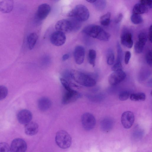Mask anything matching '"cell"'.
Masks as SVG:
<instances>
[{"label": "cell", "instance_id": "6da1fadb", "mask_svg": "<svg viewBox=\"0 0 152 152\" xmlns=\"http://www.w3.org/2000/svg\"><path fill=\"white\" fill-rule=\"evenodd\" d=\"M82 32L90 37L105 41H108L110 36L109 33L101 27L95 25L86 26L83 29Z\"/></svg>", "mask_w": 152, "mask_h": 152}, {"label": "cell", "instance_id": "7a4b0ae2", "mask_svg": "<svg viewBox=\"0 0 152 152\" xmlns=\"http://www.w3.org/2000/svg\"><path fill=\"white\" fill-rule=\"evenodd\" d=\"M70 75L75 82L83 86L91 87L94 86L96 84V81L93 77L78 71L72 70Z\"/></svg>", "mask_w": 152, "mask_h": 152}, {"label": "cell", "instance_id": "3957f363", "mask_svg": "<svg viewBox=\"0 0 152 152\" xmlns=\"http://www.w3.org/2000/svg\"><path fill=\"white\" fill-rule=\"evenodd\" d=\"M68 16L75 18L82 22L87 20L89 16V12L88 8L82 4L76 6L69 12Z\"/></svg>", "mask_w": 152, "mask_h": 152}, {"label": "cell", "instance_id": "277c9868", "mask_svg": "<svg viewBox=\"0 0 152 152\" xmlns=\"http://www.w3.org/2000/svg\"><path fill=\"white\" fill-rule=\"evenodd\" d=\"M55 141L60 148L65 149L70 147L72 143V138L66 131L60 130L58 132L55 137Z\"/></svg>", "mask_w": 152, "mask_h": 152}, {"label": "cell", "instance_id": "5b68a950", "mask_svg": "<svg viewBox=\"0 0 152 152\" xmlns=\"http://www.w3.org/2000/svg\"><path fill=\"white\" fill-rule=\"evenodd\" d=\"M81 121L84 129L87 131L93 129L96 123V119L94 116L89 113H85L82 115Z\"/></svg>", "mask_w": 152, "mask_h": 152}, {"label": "cell", "instance_id": "8992f818", "mask_svg": "<svg viewBox=\"0 0 152 152\" xmlns=\"http://www.w3.org/2000/svg\"><path fill=\"white\" fill-rule=\"evenodd\" d=\"M126 77V74L123 70L113 71L108 77V82L112 86H115L122 81Z\"/></svg>", "mask_w": 152, "mask_h": 152}, {"label": "cell", "instance_id": "52a82bcc", "mask_svg": "<svg viewBox=\"0 0 152 152\" xmlns=\"http://www.w3.org/2000/svg\"><path fill=\"white\" fill-rule=\"evenodd\" d=\"M81 96L80 94L74 90L66 91L63 96L62 103L64 104H68L76 101Z\"/></svg>", "mask_w": 152, "mask_h": 152}, {"label": "cell", "instance_id": "ba28073f", "mask_svg": "<svg viewBox=\"0 0 152 152\" xmlns=\"http://www.w3.org/2000/svg\"><path fill=\"white\" fill-rule=\"evenodd\" d=\"M134 116L133 112L126 111L123 113L121 116V122L123 127L126 129L131 128L134 121Z\"/></svg>", "mask_w": 152, "mask_h": 152}, {"label": "cell", "instance_id": "9c48e42d", "mask_svg": "<svg viewBox=\"0 0 152 152\" xmlns=\"http://www.w3.org/2000/svg\"><path fill=\"white\" fill-rule=\"evenodd\" d=\"M11 151L15 152H24L27 149L26 141L21 138H16L12 140L10 146Z\"/></svg>", "mask_w": 152, "mask_h": 152}, {"label": "cell", "instance_id": "30bf717a", "mask_svg": "<svg viewBox=\"0 0 152 152\" xmlns=\"http://www.w3.org/2000/svg\"><path fill=\"white\" fill-rule=\"evenodd\" d=\"M66 39L65 33L57 31L53 33L50 37L51 43L53 45L57 46L63 45L65 43Z\"/></svg>", "mask_w": 152, "mask_h": 152}, {"label": "cell", "instance_id": "8fae6325", "mask_svg": "<svg viewBox=\"0 0 152 152\" xmlns=\"http://www.w3.org/2000/svg\"><path fill=\"white\" fill-rule=\"evenodd\" d=\"M55 28L56 31L64 33L72 31L71 23L69 19H62L58 21L55 25Z\"/></svg>", "mask_w": 152, "mask_h": 152}, {"label": "cell", "instance_id": "7c38bea8", "mask_svg": "<svg viewBox=\"0 0 152 152\" xmlns=\"http://www.w3.org/2000/svg\"><path fill=\"white\" fill-rule=\"evenodd\" d=\"M32 118L31 113L29 110L23 109L20 111L17 115L19 122L21 124H26L30 122Z\"/></svg>", "mask_w": 152, "mask_h": 152}, {"label": "cell", "instance_id": "4fadbf2b", "mask_svg": "<svg viewBox=\"0 0 152 152\" xmlns=\"http://www.w3.org/2000/svg\"><path fill=\"white\" fill-rule=\"evenodd\" d=\"M74 56L76 63L80 65L84 61L85 56V50L84 48L81 45L76 46L74 51Z\"/></svg>", "mask_w": 152, "mask_h": 152}, {"label": "cell", "instance_id": "5bb4252c", "mask_svg": "<svg viewBox=\"0 0 152 152\" xmlns=\"http://www.w3.org/2000/svg\"><path fill=\"white\" fill-rule=\"evenodd\" d=\"M138 40L135 44L134 50L137 53H140L143 51L144 46L147 41V36L144 32H141L138 36Z\"/></svg>", "mask_w": 152, "mask_h": 152}, {"label": "cell", "instance_id": "9a60e30c", "mask_svg": "<svg viewBox=\"0 0 152 152\" xmlns=\"http://www.w3.org/2000/svg\"><path fill=\"white\" fill-rule=\"evenodd\" d=\"M121 41L124 46L128 48H131L133 43L131 33L127 30H124L121 34Z\"/></svg>", "mask_w": 152, "mask_h": 152}, {"label": "cell", "instance_id": "2e32d148", "mask_svg": "<svg viewBox=\"0 0 152 152\" xmlns=\"http://www.w3.org/2000/svg\"><path fill=\"white\" fill-rule=\"evenodd\" d=\"M51 8L49 4L43 3L40 4L38 7L37 11V16L40 20L45 19L49 14Z\"/></svg>", "mask_w": 152, "mask_h": 152}, {"label": "cell", "instance_id": "e0dca14e", "mask_svg": "<svg viewBox=\"0 0 152 152\" xmlns=\"http://www.w3.org/2000/svg\"><path fill=\"white\" fill-rule=\"evenodd\" d=\"M14 0H0V11L4 13L11 12L14 7Z\"/></svg>", "mask_w": 152, "mask_h": 152}, {"label": "cell", "instance_id": "ac0fdd59", "mask_svg": "<svg viewBox=\"0 0 152 152\" xmlns=\"http://www.w3.org/2000/svg\"><path fill=\"white\" fill-rule=\"evenodd\" d=\"M39 126L36 122L30 121L25 124V132L29 136H33L36 134L38 131Z\"/></svg>", "mask_w": 152, "mask_h": 152}, {"label": "cell", "instance_id": "d6986e66", "mask_svg": "<svg viewBox=\"0 0 152 152\" xmlns=\"http://www.w3.org/2000/svg\"><path fill=\"white\" fill-rule=\"evenodd\" d=\"M51 102L48 98L43 97L40 98L38 100V105L39 108L42 111H45L50 107Z\"/></svg>", "mask_w": 152, "mask_h": 152}, {"label": "cell", "instance_id": "ffe728a7", "mask_svg": "<svg viewBox=\"0 0 152 152\" xmlns=\"http://www.w3.org/2000/svg\"><path fill=\"white\" fill-rule=\"evenodd\" d=\"M113 121L109 118H105L101 121L100 125L101 129L105 132H108L113 126Z\"/></svg>", "mask_w": 152, "mask_h": 152}, {"label": "cell", "instance_id": "44dd1931", "mask_svg": "<svg viewBox=\"0 0 152 152\" xmlns=\"http://www.w3.org/2000/svg\"><path fill=\"white\" fill-rule=\"evenodd\" d=\"M148 11V7L140 3L136 4L134 6L133 10V14H140L146 13Z\"/></svg>", "mask_w": 152, "mask_h": 152}, {"label": "cell", "instance_id": "7402d4cb", "mask_svg": "<svg viewBox=\"0 0 152 152\" xmlns=\"http://www.w3.org/2000/svg\"><path fill=\"white\" fill-rule=\"evenodd\" d=\"M38 36L35 33H30L27 37V42L28 46L29 49H32L37 41Z\"/></svg>", "mask_w": 152, "mask_h": 152}, {"label": "cell", "instance_id": "603a6c76", "mask_svg": "<svg viewBox=\"0 0 152 152\" xmlns=\"http://www.w3.org/2000/svg\"><path fill=\"white\" fill-rule=\"evenodd\" d=\"M130 99L134 101H144L146 98L145 94L142 92L133 93L130 96Z\"/></svg>", "mask_w": 152, "mask_h": 152}, {"label": "cell", "instance_id": "cb8c5ba5", "mask_svg": "<svg viewBox=\"0 0 152 152\" xmlns=\"http://www.w3.org/2000/svg\"><path fill=\"white\" fill-rule=\"evenodd\" d=\"M111 13L108 12L102 16L100 19V22L102 25L104 26H107L110 23Z\"/></svg>", "mask_w": 152, "mask_h": 152}, {"label": "cell", "instance_id": "d4e9b609", "mask_svg": "<svg viewBox=\"0 0 152 152\" xmlns=\"http://www.w3.org/2000/svg\"><path fill=\"white\" fill-rule=\"evenodd\" d=\"M88 61L89 63L93 67L95 65V59L96 57V53L93 49H90L88 52Z\"/></svg>", "mask_w": 152, "mask_h": 152}, {"label": "cell", "instance_id": "484cf974", "mask_svg": "<svg viewBox=\"0 0 152 152\" xmlns=\"http://www.w3.org/2000/svg\"><path fill=\"white\" fill-rule=\"evenodd\" d=\"M70 20L72 26V31H77L81 26V22L73 17H71L69 19Z\"/></svg>", "mask_w": 152, "mask_h": 152}, {"label": "cell", "instance_id": "4316f807", "mask_svg": "<svg viewBox=\"0 0 152 152\" xmlns=\"http://www.w3.org/2000/svg\"><path fill=\"white\" fill-rule=\"evenodd\" d=\"M132 22L135 24L141 23L143 21V19L139 14H133L131 17Z\"/></svg>", "mask_w": 152, "mask_h": 152}, {"label": "cell", "instance_id": "83f0119b", "mask_svg": "<svg viewBox=\"0 0 152 152\" xmlns=\"http://www.w3.org/2000/svg\"><path fill=\"white\" fill-rule=\"evenodd\" d=\"M114 55L113 51L111 49H109L107 55V62L110 65H113L114 62Z\"/></svg>", "mask_w": 152, "mask_h": 152}, {"label": "cell", "instance_id": "f1b7e54d", "mask_svg": "<svg viewBox=\"0 0 152 152\" xmlns=\"http://www.w3.org/2000/svg\"><path fill=\"white\" fill-rule=\"evenodd\" d=\"M8 92V89L6 87L0 86V100L4 99L7 96Z\"/></svg>", "mask_w": 152, "mask_h": 152}, {"label": "cell", "instance_id": "f546056e", "mask_svg": "<svg viewBox=\"0 0 152 152\" xmlns=\"http://www.w3.org/2000/svg\"><path fill=\"white\" fill-rule=\"evenodd\" d=\"M94 3L96 7L99 10L103 9L106 4L105 0H96Z\"/></svg>", "mask_w": 152, "mask_h": 152}, {"label": "cell", "instance_id": "4dcf8cb0", "mask_svg": "<svg viewBox=\"0 0 152 152\" xmlns=\"http://www.w3.org/2000/svg\"><path fill=\"white\" fill-rule=\"evenodd\" d=\"M130 93L128 91H124L121 92L119 96V99L121 101L127 100L130 96Z\"/></svg>", "mask_w": 152, "mask_h": 152}, {"label": "cell", "instance_id": "1f68e13d", "mask_svg": "<svg viewBox=\"0 0 152 152\" xmlns=\"http://www.w3.org/2000/svg\"><path fill=\"white\" fill-rule=\"evenodd\" d=\"M10 146L5 142L0 143V152H11Z\"/></svg>", "mask_w": 152, "mask_h": 152}, {"label": "cell", "instance_id": "d6a6232c", "mask_svg": "<svg viewBox=\"0 0 152 152\" xmlns=\"http://www.w3.org/2000/svg\"><path fill=\"white\" fill-rule=\"evenodd\" d=\"M117 57L116 62H121L122 59V51L121 48L119 44L117 45Z\"/></svg>", "mask_w": 152, "mask_h": 152}, {"label": "cell", "instance_id": "836d02e7", "mask_svg": "<svg viewBox=\"0 0 152 152\" xmlns=\"http://www.w3.org/2000/svg\"><path fill=\"white\" fill-rule=\"evenodd\" d=\"M60 80L61 84L66 91H69L72 89L69 84L65 79L61 78Z\"/></svg>", "mask_w": 152, "mask_h": 152}, {"label": "cell", "instance_id": "e575fe53", "mask_svg": "<svg viewBox=\"0 0 152 152\" xmlns=\"http://www.w3.org/2000/svg\"><path fill=\"white\" fill-rule=\"evenodd\" d=\"M146 60L147 63L149 65L152 64V53L151 50H149L147 53L146 56Z\"/></svg>", "mask_w": 152, "mask_h": 152}, {"label": "cell", "instance_id": "d590c367", "mask_svg": "<svg viewBox=\"0 0 152 152\" xmlns=\"http://www.w3.org/2000/svg\"><path fill=\"white\" fill-rule=\"evenodd\" d=\"M111 69L113 71L123 70V67L121 62H116Z\"/></svg>", "mask_w": 152, "mask_h": 152}, {"label": "cell", "instance_id": "8d00e7d4", "mask_svg": "<svg viewBox=\"0 0 152 152\" xmlns=\"http://www.w3.org/2000/svg\"><path fill=\"white\" fill-rule=\"evenodd\" d=\"M140 3L148 7L151 8L152 5V0H140Z\"/></svg>", "mask_w": 152, "mask_h": 152}, {"label": "cell", "instance_id": "74e56055", "mask_svg": "<svg viewBox=\"0 0 152 152\" xmlns=\"http://www.w3.org/2000/svg\"><path fill=\"white\" fill-rule=\"evenodd\" d=\"M131 56V53L130 51H127L126 52L124 61L126 64H128L129 62Z\"/></svg>", "mask_w": 152, "mask_h": 152}, {"label": "cell", "instance_id": "f35d334b", "mask_svg": "<svg viewBox=\"0 0 152 152\" xmlns=\"http://www.w3.org/2000/svg\"><path fill=\"white\" fill-rule=\"evenodd\" d=\"M123 17V15L122 13H119L116 16L115 20V22L116 23H118L120 22L121 20Z\"/></svg>", "mask_w": 152, "mask_h": 152}, {"label": "cell", "instance_id": "ab89813d", "mask_svg": "<svg viewBox=\"0 0 152 152\" xmlns=\"http://www.w3.org/2000/svg\"><path fill=\"white\" fill-rule=\"evenodd\" d=\"M148 38L150 41L151 42L152 40V26L151 25L150 26L149 29Z\"/></svg>", "mask_w": 152, "mask_h": 152}, {"label": "cell", "instance_id": "60d3db41", "mask_svg": "<svg viewBox=\"0 0 152 152\" xmlns=\"http://www.w3.org/2000/svg\"><path fill=\"white\" fill-rule=\"evenodd\" d=\"M69 55L68 54H66L63 55L62 57V60L63 61L68 59L69 58Z\"/></svg>", "mask_w": 152, "mask_h": 152}, {"label": "cell", "instance_id": "b9f144b4", "mask_svg": "<svg viewBox=\"0 0 152 152\" xmlns=\"http://www.w3.org/2000/svg\"><path fill=\"white\" fill-rule=\"evenodd\" d=\"M87 1L91 3H94L95 2L96 0H86Z\"/></svg>", "mask_w": 152, "mask_h": 152}, {"label": "cell", "instance_id": "7bdbcfd3", "mask_svg": "<svg viewBox=\"0 0 152 152\" xmlns=\"http://www.w3.org/2000/svg\"><path fill=\"white\" fill-rule=\"evenodd\" d=\"M53 1H58V0H53Z\"/></svg>", "mask_w": 152, "mask_h": 152}]
</instances>
